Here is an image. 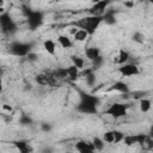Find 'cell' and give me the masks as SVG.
Wrapping results in <instances>:
<instances>
[{
	"mask_svg": "<svg viewBox=\"0 0 153 153\" xmlns=\"http://www.w3.org/2000/svg\"><path fill=\"white\" fill-rule=\"evenodd\" d=\"M124 133L121 131V130H117V129H110V130H106L104 131L102 139L104 140L105 143H120L123 141L124 139Z\"/></svg>",
	"mask_w": 153,
	"mask_h": 153,
	"instance_id": "ba28073f",
	"label": "cell"
},
{
	"mask_svg": "<svg viewBox=\"0 0 153 153\" xmlns=\"http://www.w3.org/2000/svg\"><path fill=\"white\" fill-rule=\"evenodd\" d=\"M110 5V1L109 0H99V1H96L88 10V16H94V17H103V14L105 13V11L108 10Z\"/></svg>",
	"mask_w": 153,
	"mask_h": 153,
	"instance_id": "9c48e42d",
	"label": "cell"
},
{
	"mask_svg": "<svg viewBox=\"0 0 153 153\" xmlns=\"http://www.w3.org/2000/svg\"><path fill=\"white\" fill-rule=\"evenodd\" d=\"M109 91H116V92H120L122 94H129L130 88H129V85L127 82H124V81H116V82H114L111 85Z\"/></svg>",
	"mask_w": 153,
	"mask_h": 153,
	"instance_id": "e0dca14e",
	"label": "cell"
},
{
	"mask_svg": "<svg viewBox=\"0 0 153 153\" xmlns=\"http://www.w3.org/2000/svg\"><path fill=\"white\" fill-rule=\"evenodd\" d=\"M116 22H117V19H116V11H114V10H106L105 13L103 14V23L105 25L111 26V25H115Z\"/></svg>",
	"mask_w": 153,
	"mask_h": 153,
	"instance_id": "ac0fdd59",
	"label": "cell"
},
{
	"mask_svg": "<svg viewBox=\"0 0 153 153\" xmlns=\"http://www.w3.org/2000/svg\"><path fill=\"white\" fill-rule=\"evenodd\" d=\"M85 56L90 62H93L94 60L102 56V53L98 47H87L85 48Z\"/></svg>",
	"mask_w": 153,
	"mask_h": 153,
	"instance_id": "9a60e30c",
	"label": "cell"
},
{
	"mask_svg": "<svg viewBox=\"0 0 153 153\" xmlns=\"http://www.w3.org/2000/svg\"><path fill=\"white\" fill-rule=\"evenodd\" d=\"M131 39H133L134 42H136V43L141 44V43H143V42H145V35H143V33H141L140 31H135V32L131 35Z\"/></svg>",
	"mask_w": 153,
	"mask_h": 153,
	"instance_id": "4316f807",
	"label": "cell"
},
{
	"mask_svg": "<svg viewBox=\"0 0 153 153\" xmlns=\"http://www.w3.org/2000/svg\"><path fill=\"white\" fill-rule=\"evenodd\" d=\"M41 153H55V151H54V147H53V146L47 145V146H44V147L41 149Z\"/></svg>",
	"mask_w": 153,
	"mask_h": 153,
	"instance_id": "f546056e",
	"label": "cell"
},
{
	"mask_svg": "<svg viewBox=\"0 0 153 153\" xmlns=\"http://www.w3.org/2000/svg\"><path fill=\"white\" fill-rule=\"evenodd\" d=\"M69 59H71L72 66L76 67L79 71H82V69L85 68V60H84L81 56H78V55H71Z\"/></svg>",
	"mask_w": 153,
	"mask_h": 153,
	"instance_id": "7402d4cb",
	"label": "cell"
},
{
	"mask_svg": "<svg viewBox=\"0 0 153 153\" xmlns=\"http://www.w3.org/2000/svg\"><path fill=\"white\" fill-rule=\"evenodd\" d=\"M18 122H19V124H20V126H31V124L33 123V120H32L29 115L23 114V115L19 117Z\"/></svg>",
	"mask_w": 153,
	"mask_h": 153,
	"instance_id": "484cf974",
	"label": "cell"
},
{
	"mask_svg": "<svg viewBox=\"0 0 153 153\" xmlns=\"http://www.w3.org/2000/svg\"><path fill=\"white\" fill-rule=\"evenodd\" d=\"M149 136L147 134H143V133H139V134H129V135H124V139H123V143L126 146H135V145H139V146H143L147 141Z\"/></svg>",
	"mask_w": 153,
	"mask_h": 153,
	"instance_id": "52a82bcc",
	"label": "cell"
},
{
	"mask_svg": "<svg viewBox=\"0 0 153 153\" xmlns=\"http://www.w3.org/2000/svg\"><path fill=\"white\" fill-rule=\"evenodd\" d=\"M140 153H152V152H149V151H143V152H140Z\"/></svg>",
	"mask_w": 153,
	"mask_h": 153,
	"instance_id": "e575fe53",
	"label": "cell"
},
{
	"mask_svg": "<svg viewBox=\"0 0 153 153\" xmlns=\"http://www.w3.org/2000/svg\"><path fill=\"white\" fill-rule=\"evenodd\" d=\"M84 74H85V82H86V85H87V86H90V87H92V86L97 82L96 72H93L91 68H88Z\"/></svg>",
	"mask_w": 153,
	"mask_h": 153,
	"instance_id": "44dd1931",
	"label": "cell"
},
{
	"mask_svg": "<svg viewBox=\"0 0 153 153\" xmlns=\"http://www.w3.org/2000/svg\"><path fill=\"white\" fill-rule=\"evenodd\" d=\"M57 43L63 49H71L73 47V41L67 35H62V33L57 35Z\"/></svg>",
	"mask_w": 153,
	"mask_h": 153,
	"instance_id": "d6986e66",
	"label": "cell"
},
{
	"mask_svg": "<svg viewBox=\"0 0 153 153\" xmlns=\"http://www.w3.org/2000/svg\"><path fill=\"white\" fill-rule=\"evenodd\" d=\"M32 48H33L32 42L13 41L8 44V53L17 57H26L27 54L32 51Z\"/></svg>",
	"mask_w": 153,
	"mask_h": 153,
	"instance_id": "3957f363",
	"label": "cell"
},
{
	"mask_svg": "<svg viewBox=\"0 0 153 153\" xmlns=\"http://www.w3.org/2000/svg\"><path fill=\"white\" fill-rule=\"evenodd\" d=\"M124 6L128 7V8H131V7H134V2L133 1H126L124 2Z\"/></svg>",
	"mask_w": 153,
	"mask_h": 153,
	"instance_id": "4dcf8cb0",
	"label": "cell"
},
{
	"mask_svg": "<svg viewBox=\"0 0 153 153\" xmlns=\"http://www.w3.org/2000/svg\"><path fill=\"white\" fill-rule=\"evenodd\" d=\"M41 129H42L43 131H45V133L51 131V129H53V124H51V123H48V122H44V123L41 124Z\"/></svg>",
	"mask_w": 153,
	"mask_h": 153,
	"instance_id": "83f0119b",
	"label": "cell"
},
{
	"mask_svg": "<svg viewBox=\"0 0 153 153\" xmlns=\"http://www.w3.org/2000/svg\"><path fill=\"white\" fill-rule=\"evenodd\" d=\"M4 4H5V2H4L2 0H0V7H2V6H4Z\"/></svg>",
	"mask_w": 153,
	"mask_h": 153,
	"instance_id": "836d02e7",
	"label": "cell"
},
{
	"mask_svg": "<svg viewBox=\"0 0 153 153\" xmlns=\"http://www.w3.org/2000/svg\"><path fill=\"white\" fill-rule=\"evenodd\" d=\"M128 109H129V105H128V104L115 102V103H111V104L103 111V114L106 115V116H110V117H112V118H115V120H117V118H121V117L127 116Z\"/></svg>",
	"mask_w": 153,
	"mask_h": 153,
	"instance_id": "8992f818",
	"label": "cell"
},
{
	"mask_svg": "<svg viewBox=\"0 0 153 153\" xmlns=\"http://www.w3.org/2000/svg\"><path fill=\"white\" fill-rule=\"evenodd\" d=\"M36 82L41 86H56L59 84V80L54 78L53 73L51 72H48V73H41V74H37L36 78H35Z\"/></svg>",
	"mask_w": 153,
	"mask_h": 153,
	"instance_id": "8fae6325",
	"label": "cell"
},
{
	"mask_svg": "<svg viewBox=\"0 0 153 153\" xmlns=\"http://www.w3.org/2000/svg\"><path fill=\"white\" fill-rule=\"evenodd\" d=\"M27 61H30V62H36L37 60H38V56H37V54L36 53H33V51H31L30 54H27V56L25 57Z\"/></svg>",
	"mask_w": 153,
	"mask_h": 153,
	"instance_id": "f1b7e54d",
	"label": "cell"
},
{
	"mask_svg": "<svg viewBox=\"0 0 153 153\" xmlns=\"http://www.w3.org/2000/svg\"><path fill=\"white\" fill-rule=\"evenodd\" d=\"M87 37H88V35H87L85 31L80 30V29H78V30L74 31V33H73V38H74L75 42H84V41L87 39Z\"/></svg>",
	"mask_w": 153,
	"mask_h": 153,
	"instance_id": "d4e9b609",
	"label": "cell"
},
{
	"mask_svg": "<svg viewBox=\"0 0 153 153\" xmlns=\"http://www.w3.org/2000/svg\"><path fill=\"white\" fill-rule=\"evenodd\" d=\"M43 48H44L45 53H48V54L51 55V56H54V55L56 54V43H55V41H53V39H50V38L44 39V42H43Z\"/></svg>",
	"mask_w": 153,
	"mask_h": 153,
	"instance_id": "ffe728a7",
	"label": "cell"
},
{
	"mask_svg": "<svg viewBox=\"0 0 153 153\" xmlns=\"http://www.w3.org/2000/svg\"><path fill=\"white\" fill-rule=\"evenodd\" d=\"M2 109H4V110H7V111H12V106L8 105V104H4V105H2Z\"/></svg>",
	"mask_w": 153,
	"mask_h": 153,
	"instance_id": "d6a6232c",
	"label": "cell"
},
{
	"mask_svg": "<svg viewBox=\"0 0 153 153\" xmlns=\"http://www.w3.org/2000/svg\"><path fill=\"white\" fill-rule=\"evenodd\" d=\"M18 26L17 23L14 22V19L12 18V16L10 14V12L5 11L4 13L0 14V31L2 32V35L5 36H12L17 32Z\"/></svg>",
	"mask_w": 153,
	"mask_h": 153,
	"instance_id": "277c9868",
	"label": "cell"
},
{
	"mask_svg": "<svg viewBox=\"0 0 153 153\" xmlns=\"http://www.w3.org/2000/svg\"><path fill=\"white\" fill-rule=\"evenodd\" d=\"M103 23V17H94V16H85L75 22H73V25H75L78 29L85 31L88 36H92L96 33L100 24Z\"/></svg>",
	"mask_w": 153,
	"mask_h": 153,
	"instance_id": "7a4b0ae2",
	"label": "cell"
},
{
	"mask_svg": "<svg viewBox=\"0 0 153 153\" xmlns=\"http://www.w3.org/2000/svg\"><path fill=\"white\" fill-rule=\"evenodd\" d=\"M117 72L124 76V78H129V76H135L140 73V67L136 65V63H124L122 66H118L117 68Z\"/></svg>",
	"mask_w": 153,
	"mask_h": 153,
	"instance_id": "30bf717a",
	"label": "cell"
},
{
	"mask_svg": "<svg viewBox=\"0 0 153 153\" xmlns=\"http://www.w3.org/2000/svg\"><path fill=\"white\" fill-rule=\"evenodd\" d=\"M91 142H92V146H93V148H94L96 152H100L105 147V142H104V140L100 136H94L91 140Z\"/></svg>",
	"mask_w": 153,
	"mask_h": 153,
	"instance_id": "cb8c5ba5",
	"label": "cell"
},
{
	"mask_svg": "<svg viewBox=\"0 0 153 153\" xmlns=\"http://www.w3.org/2000/svg\"><path fill=\"white\" fill-rule=\"evenodd\" d=\"M100 105V98L93 93L80 92L79 102L75 106V110L84 115H96Z\"/></svg>",
	"mask_w": 153,
	"mask_h": 153,
	"instance_id": "6da1fadb",
	"label": "cell"
},
{
	"mask_svg": "<svg viewBox=\"0 0 153 153\" xmlns=\"http://www.w3.org/2000/svg\"><path fill=\"white\" fill-rule=\"evenodd\" d=\"M74 147L78 151V153H96V151L92 146V142L88 140H79V141H76Z\"/></svg>",
	"mask_w": 153,
	"mask_h": 153,
	"instance_id": "4fadbf2b",
	"label": "cell"
},
{
	"mask_svg": "<svg viewBox=\"0 0 153 153\" xmlns=\"http://www.w3.org/2000/svg\"><path fill=\"white\" fill-rule=\"evenodd\" d=\"M25 17H26L27 27L30 30L38 29L44 22V12L41 10L27 8V10H25Z\"/></svg>",
	"mask_w": 153,
	"mask_h": 153,
	"instance_id": "5b68a950",
	"label": "cell"
},
{
	"mask_svg": "<svg viewBox=\"0 0 153 153\" xmlns=\"http://www.w3.org/2000/svg\"><path fill=\"white\" fill-rule=\"evenodd\" d=\"M66 153H72V152H66Z\"/></svg>",
	"mask_w": 153,
	"mask_h": 153,
	"instance_id": "d590c367",
	"label": "cell"
},
{
	"mask_svg": "<svg viewBox=\"0 0 153 153\" xmlns=\"http://www.w3.org/2000/svg\"><path fill=\"white\" fill-rule=\"evenodd\" d=\"M2 91H4V81H2V76L0 74V94L2 93Z\"/></svg>",
	"mask_w": 153,
	"mask_h": 153,
	"instance_id": "1f68e13d",
	"label": "cell"
},
{
	"mask_svg": "<svg viewBox=\"0 0 153 153\" xmlns=\"http://www.w3.org/2000/svg\"><path fill=\"white\" fill-rule=\"evenodd\" d=\"M66 73H67V78H66V80L67 81H71V82H74V81H76L78 79H79V76L81 75V71H79L76 67H74V66H68V67H66Z\"/></svg>",
	"mask_w": 153,
	"mask_h": 153,
	"instance_id": "2e32d148",
	"label": "cell"
},
{
	"mask_svg": "<svg viewBox=\"0 0 153 153\" xmlns=\"http://www.w3.org/2000/svg\"><path fill=\"white\" fill-rule=\"evenodd\" d=\"M129 57H130V54H129L128 50H126V49H120V50L117 51V54L114 56L112 61H114V63H116L117 66H122V65H124V63H127V62L129 61Z\"/></svg>",
	"mask_w": 153,
	"mask_h": 153,
	"instance_id": "5bb4252c",
	"label": "cell"
},
{
	"mask_svg": "<svg viewBox=\"0 0 153 153\" xmlns=\"http://www.w3.org/2000/svg\"><path fill=\"white\" fill-rule=\"evenodd\" d=\"M12 143L19 153H33V147L26 140H23V139L14 140V141H12Z\"/></svg>",
	"mask_w": 153,
	"mask_h": 153,
	"instance_id": "7c38bea8",
	"label": "cell"
},
{
	"mask_svg": "<svg viewBox=\"0 0 153 153\" xmlns=\"http://www.w3.org/2000/svg\"><path fill=\"white\" fill-rule=\"evenodd\" d=\"M151 106H152V102H151L149 98L145 97V98L139 99V109H140L141 112H143V114L148 112L151 110Z\"/></svg>",
	"mask_w": 153,
	"mask_h": 153,
	"instance_id": "603a6c76",
	"label": "cell"
}]
</instances>
